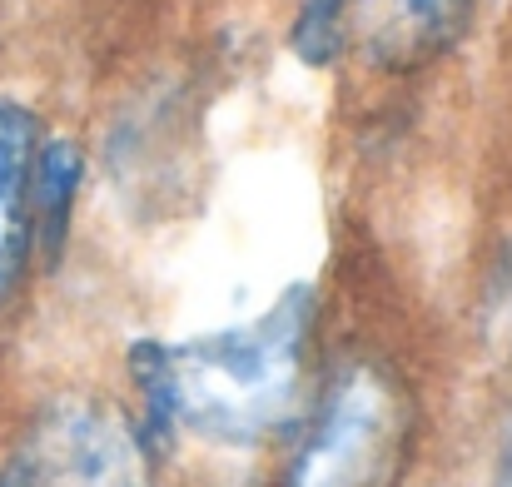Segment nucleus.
Masks as SVG:
<instances>
[{
    "instance_id": "f257e3e1",
    "label": "nucleus",
    "mask_w": 512,
    "mask_h": 487,
    "mask_svg": "<svg viewBox=\"0 0 512 487\" xmlns=\"http://www.w3.org/2000/svg\"><path fill=\"white\" fill-rule=\"evenodd\" d=\"M309 289H289L264 319L189 343H135V378L155 428H189L209 443H259L299 408Z\"/></svg>"
},
{
    "instance_id": "f03ea898",
    "label": "nucleus",
    "mask_w": 512,
    "mask_h": 487,
    "mask_svg": "<svg viewBox=\"0 0 512 487\" xmlns=\"http://www.w3.org/2000/svg\"><path fill=\"white\" fill-rule=\"evenodd\" d=\"M403 443L398 388L378 368L343 373L334 398L319 413L289 487H383Z\"/></svg>"
},
{
    "instance_id": "7ed1b4c3",
    "label": "nucleus",
    "mask_w": 512,
    "mask_h": 487,
    "mask_svg": "<svg viewBox=\"0 0 512 487\" xmlns=\"http://www.w3.org/2000/svg\"><path fill=\"white\" fill-rule=\"evenodd\" d=\"M10 487H150V473L120 413L60 403L35 423L25 458L10 468Z\"/></svg>"
},
{
    "instance_id": "20e7f679",
    "label": "nucleus",
    "mask_w": 512,
    "mask_h": 487,
    "mask_svg": "<svg viewBox=\"0 0 512 487\" xmlns=\"http://www.w3.org/2000/svg\"><path fill=\"white\" fill-rule=\"evenodd\" d=\"M463 25V0H343V35L368 65L418 70Z\"/></svg>"
},
{
    "instance_id": "39448f33",
    "label": "nucleus",
    "mask_w": 512,
    "mask_h": 487,
    "mask_svg": "<svg viewBox=\"0 0 512 487\" xmlns=\"http://www.w3.org/2000/svg\"><path fill=\"white\" fill-rule=\"evenodd\" d=\"M35 120L0 100V299L15 289L20 264L30 254V214H35Z\"/></svg>"
},
{
    "instance_id": "423d86ee",
    "label": "nucleus",
    "mask_w": 512,
    "mask_h": 487,
    "mask_svg": "<svg viewBox=\"0 0 512 487\" xmlns=\"http://www.w3.org/2000/svg\"><path fill=\"white\" fill-rule=\"evenodd\" d=\"M80 179V150L75 145H50L35 155V209L45 219V234L60 239L65 234V209Z\"/></svg>"
},
{
    "instance_id": "0eeeda50",
    "label": "nucleus",
    "mask_w": 512,
    "mask_h": 487,
    "mask_svg": "<svg viewBox=\"0 0 512 487\" xmlns=\"http://www.w3.org/2000/svg\"><path fill=\"white\" fill-rule=\"evenodd\" d=\"M343 0H304L299 25H294V50L309 65H329L343 50Z\"/></svg>"
},
{
    "instance_id": "6e6552de",
    "label": "nucleus",
    "mask_w": 512,
    "mask_h": 487,
    "mask_svg": "<svg viewBox=\"0 0 512 487\" xmlns=\"http://www.w3.org/2000/svg\"><path fill=\"white\" fill-rule=\"evenodd\" d=\"M498 487H512V418L503 428V443H498Z\"/></svg>"
},
{
    "instance_id": "1a4fd4ad",
    "label": "nucleus",
    "mask_w": 512,
    "mask_h": 487,
    "mask_svg": "<svg viewBox=\"0 0 512 487\" xmlns=\"http://www.w3.org/2000/svg\"><path fill=\"white\" fill-rule=\"evenodd\" d=\"M0 487H10V478H5V483H0Z\"/></svg>"
}]
</instances>
